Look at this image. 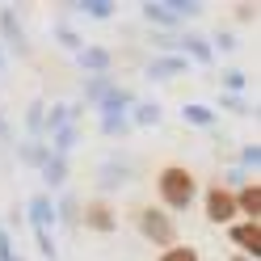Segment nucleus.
Segmentation results:
<instances>
[{
	"mask_svg": "<svg viewBox=\"0 0 261 261\" xmlns=\"http://www.w3.org/2000/svg\"><path fill=\"white\" fill-rule=\"evenodd\" d=\"M59 42H68V46H72V51H80V38L72 34V30H59Z\"/></svg>",
	"mask_w": 261,
	"mask_h": 261,
	"instance_id": "393cba45",
	"label": "nucleus"
},
{
	"mask_svg": "<svg viewBox=\"0 0 261 261\" xmlns=\"http://www.w3.org/2000/svg\"><path fill=\"white\" fill-rule=\"evenodd\" d=\"M0 68H5V55H0Z\"/></svg>",
	"mask_w": 261,
	"mask_h": 261,
	"instance_id": "bb28decb",
	"label": "nucleus"
},
{
	"mask_svg": "<svg viewBox=\"0 0 261 261\" xmlns=\"http://www.w3.org/2000/svg\"><path fill=\"white\" fill-rule=\"evenodd\" d=\"M236 211H244V215H249V223L261 219V186H257V181L244 186V190L236 194Z\"/></svg>",
	"mask_w": 261,
	"mask_h": 261,
	"instance_id": "0eeeda50",
	"label": "nucleus"
},
{
	"mask_svg": "<svg viewBox=\"0 0 261 261\" xmlns=\"http://www.w3.org/2000/svg\"><path fill=\"white\" fill-rule=\"evenodd\" d=\"M42 177H46V186H63V177H68V160L63 156H51L42 165Z\"/></svg>",
	"mask_w": 261,
	"mask_h": 261,
	"instance_id": "f8f14e48",
	"label": "nucleus"
},
{
	"mask_svg": "<svg viewBox=\"0 0 261 261\" xmlns=\"http://www.w3.org/2000/svg\"><path fill=\"white\" fill-rule=\"evenodd\" d=\"M106 89H110V80H106V76H93V80H89L85 101H101V97H106Z\"/></svg>",
	"mask_w": 261,
	"mask_h": 261,
	"instance_id": "aec40b11",
	"label": "nucleus"
},
{
	"mask_svg": "<svg viewBox=\"0 0 261 261\" xmlns=\"http://www.w3.org/2000/svg\"><path fill=\"white\" fill-rule=\"evenodd\" d=\"M181 118H186L190 126H211V122H215V110H211V106H194V101H190V106L181 110Z\"/></svg>",
	"mask_w": 261,
	"mask_h": 261,
	"instance_id": "9b49d317",
	"label": "nucleus"
},
{
	"mask_svg": "<svg viewBox=\"0 0 261 261\" xmlns=\"http://www.w3.org/2000/svg\"><path fill=\"white\" fill-rule=\"evenodd\" d=\"M59 219V211H55V202L46 198V194H38L34 202H30V223H34V232H46V227H51Z\"/></svg>",
	"mask_w": 261,
	"mask_h": 261,
	"instance_id": "39448f33",
	"label": "nucleus"
},
{
	"mask_svg": "<svg viewBox=\"0 0 261 261\" xmlns=\"http://www.w3.org/2000/svg\"><path fill=\"white\" fill-rule=\"evenodd\" d=\"M160 261H198V253H194L190 244H173V249L160 253Z\"/></svg>",
	"mask_w": 261,
	"mask_h": 261,
	"instance_id": "6ab92c4d",
	"label": "nucleus"
},
{
	"mask_svg": "<svg viewBox=\"0 0 261 261\" xmlns=\"http://www.w3.org/2000/svg\"><path fill=\"white\" fill-rule=\"evenodd\" d=\"M232 240L240 244L244 253H253V257H257V253H261V223H249V219L236 223V227H232Z\"/></svg>",
	"mask_w": 261,
	"mask_h": 261,
	"instance_id": "423d86ee",
	"label": "nucleus"
},
{
	"mask_svg": "<svg viewBox=\"0 0 261 261\" xmlns=\"http://www.w3.org/2000/svg\"><path fill=\"white\" fill-rule=\"evenodd\" d=\"M135 122H139V126H156V122H160V106H156V101H139V106H135Z\"/></svg>",
	"mask_w": 261,
	"mask_h": 261,
	"instance_id": "2eb2a0df",
	"label": "nucleus"
},
{
	"mask_svg": "<svg viewBox=\"0 0 261 261\" xmlns=\"http://www.w3.org/2000/svg\"><path fill=\"white\" fill-rule=\"evenodd\" d=\"M76 59H80V68H85V72H106L110 68V51H106V46H80Z\"/></svg>",
	"mask_w": 261,
	"mask_h": 261,
	"instance_id": "1a4fd4ad",
	"label": "nucleus"
},
{
	"mask_svg": "<svg viewBox=\"0 0 261 261\" xmlns=\"http://www.w3.org/2000/svg\"><path fill=\"white\" fill-rule=\"evenodd\" d=\"M223 89L227 93H240L244 89V72H223Z\"/></svg>",
	"mask_w": 261,
	"mask_h": 261,
	"instance_id": "4be33fe9",
	"label": "nucleus"
},
{
	"mask_svg": "<svg viewBox=\"0 0 261 261\" xmlns=\"http://www.w3.org/2000/svg\"><path fill=\"white\" fill-rule=\"evenodd\" d=\"M181 72H186V55H165V59H152V63H148V76H152V80L181 76Z\"/></svg>",
	"mask_w": 261,
	"mask_h": 261,
	"instance_id": "6e6552de",
	"label": "nucleus"
},
{
	"mask_svg": "<svg viewBox=\"0 0 261 261\" xmlns=\"http://www.w3.org/2000/svg\"><path fill=\"white\" fill-rule=\"evenodd\" d=\"M139 232L148 236L152 244H160V249H173V244H177V223L165 215V211L143 206V211H139Z\"/></svg>",
	"mask_w": 261,
	"mask_h": 261,
	"instance_id": "f03ea898",
	"label": "nucleus"
},
{
	"mask_svg": "<svg viewBox=\"0 0 261 261\" xmlns=\"http://www.w3.org/2000/svg\"><path fill=\"white\" fill-rule=\"evenodd\" d=\"M25 126H30V130H42V101H34V106H30V118H25Z\"/></svg>",
	"mask_w": 261,
	"mask_h": 261,
	"instance_id": "b1692460",
	"label": "nucleus"
},
{
	"mask_svg": "<svg viewBox=\"0 0 261 261\" xmlns=\"http://www.w3.org/2000/svg\"><path fill=\"white\" fill-rule=\"evenodd\" d=\"M72 114H80V110L76 106H51V118H42V122H51V130H59L72 122Z\"/></svg>",
	"mask_w": 261,
	"mask_h": 261,
	"instance_id": "a211bd4d",
	"label": "nucleus"
},
{
	"mask_svg": "<svg viewBox=\"0 0 261 261\" xmlns=\"http://www.w3.org/2000/svg\"><path fill=\"white\" fill-rule=\"evenodd\" d=\"M34 240H38V249H42V257H46V261H55V257H59V253H55L51 232H34Z\"/></svg>",
	"mask_w": 261,
	"mask_h": 261,
	"instance_id": "412c9836",
	"label": "nucleus"
},
{
	"mask_svg": "<svg viewBox=\"0 0 261 261\" xmlns=\"http://www.w3.org/2000/svg\"><path fill=\"white\" fill-rule=\"evenodd\" d=\"M143 17L156 21V25H177V17H173L169 5H143Z\"/></svg>",
	"mask_w": 261,
	"mask_h": 261,
	"instance_id": "4468645a",
	"label": "nucleus"
},
{
	"mask_svg": "<svg viewBox=\"0 0 261 261\" xmlns=\"http://www.w3.org/2000/svg\"><path fill=\"white\" fill-rule=\"evenodd\" d=\"M80 13H85V17H93V21H106L110 13H114V5H110V0H85V5H80Z\"/></svg>",
	"mask_w": 261,
	"mask_h": 261,
	"instance_id": "dca6fc26",
	"label": "nucleus"
},
{
	"mask_svg": "<svg viewBox=\"0 0 261 261\" xmlns=\"http://www.w3.org/2000/svg\"><path fill=\"white\" fill-rule=\"evenodd\" d=\"M0 261H17V253H13V240H9L5 227H0Z\"/></svg>",
	"mask_w": 261,
	"mask_h": 261,
	"instance_id": "5701e85b",
	"label": "nucleus"
},
{
	"mask_svg": "<svg viewBox=\"0 0 261 261\" xmlns=\"http://www.w3.org/2000/svg\"><path fill=\"white\" fill-rule=\"evenodd\" d=\"M156 190H160V198H165L173 211H186V206L194 202V194H198V181H194V173H190V169L169 165V169H160Z\"/></svg>",
	"mask_w": 261,
	"mask_h": 261,
	"instance_id": "f257e3e1",
	"label": "nucleus"
},
{
	"mask_svg": "<svg viewBox=\"0 0 261 261\" xmlns=\"http://www.w3.org/2000/svg\"><path fill=\"white\" fill-rule=\"evenodd\" d=\"M257 160H261V148H257V143H253V148H244V165L257 169Z\"/></svg>",
	"mask_w": 261,
	"mask_h": 261,
	"instance_id": "a878e982",
	"label": "nucleus"
},
{
	"mask_svg": "<svg viewBox=\"0 0 261 261\" xmlns=\"http://www.w3.org/2000/svg\"><path fill=\"white\" fill-rule=\"evenodd\" d=\"M21 160H25V165H46V160H51V148H42V143H25V148H21Z\"/></svg>",
	"mask_w": 261,
	"mask_h": 261,
	"instance_id": "f3484780",
	"label": "nucleus"
},
{
	"mask_svg": "<svg viewBox=\"0 0 261 261\" xmlns=\"http://www.w3.org/2000/svg\"><path fill=\"white\" fill-rule=\"evenodd\" d=\"M0 30H5V42L9 46H25V38H21V30H17V17H13V9H0Z\"/></svg>",
	"mask_w": 261,
	"mask_h": 261,
	"instance_id": "9d476101",
	"label": "nucleus"
},
{
	"mask_svg": "<svg viewBox=\"0 0 261 261\" xmlns=\"http://www.w3.org/2000/svg\"><path fill=\"white\" fill-rule=\"evenodd\" d=\"M236 261H244V257H236Z\"/></svg>",
	"mask_w": 261,
	"mask_h": 261,
	"instance_id": "cd10ccee",
	"label": "nucleus"
},
{
	"mask_svg": "<svg viewBox=\"0 0 261 261\" xmlns=\"http://www.w3.org/2000/svg\"><path fill=\"white\" fill-rule=\"evenodd\" d=\"M181 46L190 51V59H198V63H211V59H215V55H211V46H206L198 34H186V42H181Z\"/></svg>",
	"mask_w": 261,
	"mask_h": 261,
	"instance_id": "ddd939ff",
	"label": "nucleus"
},
{
	"mask_svg": "<svg viewBox=\"0 0 261 261\" xmlns=\"http://www.w3.org/2000/svg\"><path fill=\"white\" fill-rule=\"evenodd\" d=\"M85 227H93V232H114L118 219H114L110 202H89V206H85Z\"/></svg>",
	"mask_w": 261,
	"mask_h": 261,
	"instance_id": "20e7f679",
	"label": "nucleus"
},
{
	"mask_svg": "<svg viewBox=\"0 0 261 261\" xmlns=\"http://www.w3.org/2000/svg\"><path fill=\"white\" fill-rule=\"evenodd\" d=\"M206 219H211V223L236 219V194L223 190V186H211V190H206Z\"/></svg>",
	"mask_w": 261,
	"mask_h": 261,
	"instance_id": "7ed1b4c3",
	"label": "nucleus"
}]
</instances>
